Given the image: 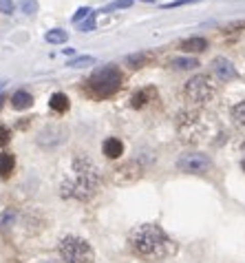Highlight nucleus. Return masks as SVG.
<instances>
[{
	"instance_id": "obj_10",
	"label": "nucleus",
	"mask_w": 245,
	"mask_h": 263,
	"mask_svg": "<svg viewBox=\"0 0 245 263\" xmlns=\"http://www.w3.org/2000/svg\"><path fill=\"white\" fill-rule=\"evenodd\" d=\"M11 106L16 108V111H27V108L33 106V96L27 91H16L11 96Z\"/></svg>"
},
{
	"instance_id": "obj_14",
	"label": "nucleus",
	"mask_w": 245,
	"mask_h": 263,
	"mask_svg": "<svg viewBox=\"0 0 245 263\" xmlns=\"http://www.w3.org/2000/svg\"><path fill=\"white\" fill-rule=\"evenodd\" d=\"M49 106L57 113H67L69 111V98L64 93H53L51 100H49Z\"/></svg>"
},
{
	"instance_id": "obj_4",
	"label": "nucleus",
	"mask_w": 245,
	"mask_h": 263,
	"mask_svg": "<svg viewBox=\"0 0 245 263\" xmlns=\"http://www.w3.org/2000/svg\"><path fill=\"white\" fill-rule=\"evenodd\" d=\"M60 254L64 263H93L95 259L91 243L80 237H64L60 241Z\"/></svg>"
},
{
	"instance_id": "obj_21",
	"label": "nucleus",
	"mask_w": 245,
	"mask_h": 263,
	"mask_svg": "<svg viewBox=\"0 0 245 263\" xmlns=\"http://www.w3.org/2000/svg\"><path fill=\"white\" fill-rule=\"evenodd\" d=\"M9 142H11V130L0 124V146H7Z\"/></svg>"
},
{
	"instance_id": "obj_5",
	"label": "nucleus",
	"mask_w": 245,
	"mask_h": 263,
	"mask_svg": "<svg viewBox=\"0 0 245 263\" xmlns=\"http://www.w3.org/2000/svg\"><path fill=\"white\" fill-rule=\"evenodd\" d=\"M177 128H179V137L188 144L199 142L201 137L206 135V124L201 120L199 113H179V120H177Z\"/></svg>"
},
{
	"instance_id": "obj_7",
	"label": "nucleus",
	"mask_w": 245,
	"mask_h": 263,
	"mask_svg": "<svg viewBox=\"0 0 245 263\" xmlns=\"http://www.w3.org/2000/svg\"><path fill=\"white\" fill-rule=\"evenodd\" d=\"M177 168L181 173H190V175H206L212 171V159L206 153L192 151V153H183L177 159Z\"/></svg>"
},
{
	"instance_id": "obj_16",
	"label": "nucleus",
	"mask_w": 245,
	"mask_h": 263,
	"mask_svg": "<svg viewBox=\"0 0 245 263\" xmlns=\"http://www.w3.org/2000/svg\"><path fill=\"white\" fill-rule=\"evenodd\" d=\"M170 64L175 69H181V71H190V69H197L199 67V62L194 60V58H175Z\"/></svg>"
},
{
	"instance_id": "obj_24",
	"label": "nucleus",
	"mask_w": 245,
	"mask_h": 263,
	"mask_svg": "<svg viewBox=\"0 0 245 263\" xmlns=\"http://www.w3.org/2000/svg\"><path fill=\"white\" fill-rule=\"evenodd\" d=\"M93 29H95V13H91L89 20L80 25V31H93Z\"/></svg>"
},
{
	"instance_id": "obj_27",
	"label": "nucleus",
	"mask_w": 245,
	"mask_h": 263,
	"mask_svg": "<svg viewBox=\"0 0 245 263\" xmlns=\"http://www.w3.org/2000/svg\"><path fill=\"white\" fill-rule=\"evenodd\" d=\"M11 219H13V213H5V215H0V226H9Z\"/></svg>"
},
{
	"instance_id": "obj_29",
	"label": "nucleus",
	"mask_w": 245,
	"mask_h": 263,
	"mask_svg": "<svg viewBox=\"0 0 245 263\" xmlns=\"http://www.w3.org/2000/svg\"><path fill=\"white\" fill-rule=\"evenodd\" d=\"M3 86H7V80H0V89H3Z\"/></svg>"
},
{
	"instance_id": "obj_26",
	"label": "nucleus",
	"mask_w": 245,
	"mask_h": 263,
	"mask_svg": "<svg viewBox=\"0 0 245 263\" xmlns=\"http://www.w3.org/2000/svg\"><path fill=\"white\" fill-rule=\"evenodd\" d=\"M131 5V0H119V3H113V5H109V7H104L102 11H111V9H121V7H128Z\"/></svg>"
},
{
	"instance_id": "obj_18",
	"label": "nucleus",
	"mask_w": 245,
	"mask_h": 263,
	"mask_svg": "<svg viewBox=\"0 0 245 263\" xmlns=\"http://www.w3.org/2000/svg\"><path fill=\"white\" fill-rule=\"evenodd\" d=\"M86 64H95V58L93 55H77V58H73V60L69 62V67L80 69V67H86Z\"/></svg>"
},
{
	"instance_id": "obj_20",
	"label": "nucleus",
	"mask_w": 245,
	"mask_h": 263,
	"mask_svg": "<svg viewBox=\"0 0 245 263\" xmlns=\"http://www.w3.org/2000/svg\"><path fill=\"white\" fill-rule=\"evenodd\" d=\"M153 91H139V93H135V98H133V106L135 108H139V106H144L148 102V96Z\"/></svg>"
},
{
	"instance_id": "obj_32",
	"label": "nucleus",
	"mask_w": 245,
	"mask_h": 263,
	"mask_svg": "<svg viewBox=\"0 0 245 263\" xmlns=\"http://www.w3.org/2000/svg\"><path fill=\"white\" fill-rule=\"evenodd\" d=\"M144 3H155V0H144Z\"/></svg>"
},
{
	"instance_id": "obj_13",
	"label": "nucleus",
	"mask_w": 245,
	"mask_h": 263,
	"mask_svg": "<svg viewBox=\"0 0 245 263\" xmlns=\"http://www.w3.org/2000/svg\"><path fill=\"white\" fill-rule=\"evenodd\" d=\"M13 168H16V157L11 153H3L0 155V177L7 179L13 173Z\"/></svg>"
},
{
	"instance_id": "obj_9",
	"label": "nucleus",
	"mask_w": 245,
	"mask_h": 263,
	"mask_svg": "<svg viewBox=\"0 0 245 263\" xmlns=\"http://www.w3.org/2000/svg\"><path fill=\"white\" fill-rule=\"evenodd\" d=\"M212 73L217 76V80H221V82H230V80H234L236 76H239L236 67L223 55H219V58H214L212 60Z\"/></svg>"
},
{
	"instance_id": "obj_11",
	"label": "nucleus",
	"mask_w": 245,
	"mask_h": 263,
	"mask_svg": "<svg viewBox=\"0 0 245 263\" xmlns=\"http://www.w3.org/2000/svg\"><path fill=\"white\" fill-rule=\"evenodd\" d=\"M102 153L109 159H117L121 153H124V144H121L117 137H109V140H106L104 144H102Z\"/></svg>"
},
{
	"instance_id": "obj_25",
	"label": "nucleus",
	"mask_w": 245,
	"mask_h": 263,
	"mask_svg": "<svg viewBox=\"0 0 245 263\" xmlns=\"http://www.w3.org/2000/svg\"><path fill=\"white\" fill-rule=\"evenodd\" d=\"M192 3H197V0H172V3L164 5V9H175V7H181V5H192Z\"/></svg>"
},
{
	"instance_id": "obj_6",
	"label": "nucleus",
	"mask_w": 245,
	"mask_h": 263,
	"mask_svg": "<svg viewBox=\"0 0 245 263\" xmlns=\"http://www.w3.org/2000/svg\"><path fill=\"white\" fill-rule=\"evenodd\" d=\"M214 82L208 76H194L190 78L188 82H186V98H188L190 102H194V104H208L212 98H214Z\"/></svg>"
},
{
	"instance_id": "obj_8",
	"label": "nucleus",
	"mask_w": 245,
	"mask_h": 263,
	"mask_svg": "<svg viewBox=\"0 0 245 263\" xmlns=\"http://www.w3.org/2000/svg\"><path fill=\"white\" fill-rule=\"evenodd\" d=\"M64 140H67V128L51 124V126H47V128L40 133L38 144H40V146H45V148H55V146H57V144H62Z\"/></svg>"
},
{
	"instance_id": "obj_3",
	"label": "nucleus",
	"mask_w": 245,
	"mask_h": 263,
	"mask_svg": "<svg viewBox=\"0 0 245 263\" xmlns=\"http://www.w3.org/2000/svg\"><path fill=\"white\" fill-rule=\"evenodd\" d=\"M119 84H121V73L117 67H102L89 78V89L99 100L113 96L119 89Z\"/></svg>"
},
{
	"instance_id": "obj_30",
	"label": "nucleus",
	"mask_w": 245,
	"mask_h": 263,
	"mask_svg": "<svg viewBox=\"0 0 245 263\" xmlns=\"http://www.w3.org/2000/svg\"><path fill=\"white\" fill-rule=\"evenodd\" d=\"M5 104V96H0V106H3Z\"/></svg>"
},
{
	"instance_id": "obj_31",
	"label": "nucleus",
	"mask_w": 245,
	"mask_h": 263,
	"mask_svg": "<svg viewBox=\"0 0 245 263\" xmlns=\"http://www.w3.org/2000/svg\"><path fill=\"white\" fill-rule=\"evenodd\" d=\"M241 166H243V171H245V157H243V162H241Z\"/></svg>"
},
{
	"instance_id": "obj_19",
	"label": "nucleus",
	"mask_w": 245,
	"mask_h": 263,
	"mask_svg": "<svg viewBox=\"0 0 245 263\" xmlns=\"http://www.w3.org/2000/svg\"><path fill=\"white\" fill-rule=\"evenodd\" d=\"M20 9L27 16H33L35 11H38V0H20Z\"/></svg>"
},
{
	"instance_id": "obj_22",
	"label": "nucleus",
	"mask_w": 245,
	"mask_h": 263,
	"mask_svg": "<svg viewBox=\"0 0 245 263\" xmlns=\"http://www.w3.org/2000/svg\"><path fill=\"white\" fill-rule=\"evenodd\" d=\"M89 16H91V9L89 7H82V9H77V13H73V18L71 20H73V23H82V20L89 18Z\"/></svg>"
},
{
	"instance_id": "obj_17",
	"label": "nucleus",
	"mask_w": 245,
	"mask_h": 263,
	"mask_svg": "<svg viewBox=\"0 0 245 263\" xmlns=\"http://www.w3.org/2000/svg\"><path fill=\"white\" fill-rule=\"evenodd\" d=\"M232 120H234V124H239V126L245 128V102H239V104L232 108Z\"/></svg>"
},
{
	"instance_id": "obj_1",
	"label": "nucleus",
	"mask_w": 245,
	"mask_h": 263,
	"mask_svg": "<svg viewBox=\"0 0 245 263\" xmlns=\"http://www.w3.org/2000/svg\"><path fill=\"white\" fill-rule=\"evenodd\" d=\"M133 252L139 254L146 261H161L170 254V237L159 228L157 223H141L133 228L131 237H128Z\"/></svg>"
},
{
	"instance_id": "obj_12",
	"label": "nucleus",
	"mask_w": 245,
	"mask_h": 263,
	"mask_svg": "<svg viewBox=\"0 0 245 263\" xmlns=\"http://www.w3.org/2000/svg\"><path fill=\"white\" fill-rule=\"evenodd\" d=\"M179 49L188 51V53H201V51L208 49V40L206 38H188V40H181Z\"/></svg>"
},
{
	"instance_id": "obj_15",
	"label": "nucleus",
	"mask_w": 245,
	"mask_h": 263,
	"mask_svg": "<svg viewBox=\"0 0 245 263\" xmlns=\"http://www.w3.org/2000/svg\"><path fill=\"white\" fill-rule=\"evenodd\" d=\"M45 40L49 42V45H62V42L69 40V33L62 31V29H51V31H47Z\"/></svg>"
},
{
	"instance_id": "obj_23",
	"label": "nucleus",
	"mask_w": 245,
	"mask_h": 263,
	"mask_svg": "<svg viewBox=\"0 0 245 263\" xmlns=\"http://www.w3.org/2000/svg\"><path fill=\"white\" fill-rule=\"evenodd\" d=\"M0 13L11 16V13H13V3H11V0H0Z\"/></svg>"
},
{
	"instance_id": "obj_2",
	"label": "nucleus",
	"mask_w": 245,
	"mask_h": 263,
	"mask_svg": "<svg viewBox=\"0 0 245 263\" xmlns=\"http://www.w3.org/2000/svg\"><path fill=\"white\" fill-rule=\"evenodd\" d=\"M73 171L75 177L67 179L62 184V195L69 199H77V201H89L97 195L99 186H102V177H99L97 166L91 162L89 157H77L73 162Z\"/></svg>"
},
{
	"instance_id": "obj_28",
	"label": "nucleus",
	"mask_w": 245,
	"mask_h": 263,
	"mask_svg": "<svg viewBox=\"0 0 245 263\" xmlns=\"http://www.w3.org/2000/svg\"><path fill=\"white\" fill-rule=\"evenodd\" d=\"M35 263H60L57 259H42V261H35Z\"/></svg>"
}]
</instances>
